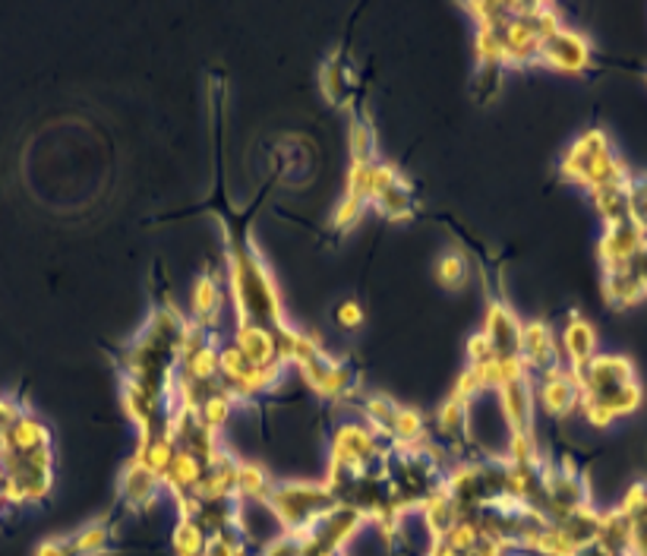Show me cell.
<instances>
[{"mask_svg": "<svg viewBox=\"0 0 647 556\" xmlns=\"http://www.w3.org/2000/svg\"><path fill=\"white\" fill-rule=\"evenodd\" d=\"M228 288H231L238 320H253V323H263L269 329L288 323L269 266L256 251L253 238H246V234L238 238L231 244V253H228Z\"/></svg>", "mask_w": 647, "mask_h": 556, "instance_id": "1", "label": "cell"}, {"mask_svg": "<svg viewBox=\"0 0 647 556\" xmlns=\"http://www.w3.org/2000/svg\"><path fill=\"white\" fill-rule=\"evenodd\" d=\"M559 174L571 184L588 187V190L613 187V184H632V171L622 162L620 152L613 149V142H610L603 127L585 130L568 146L563 152V162H559Z\"/></svg>", "mask_w": 647, "mask_h": 556, "instance_id": "2", "label": "cell"}, {"mask_svg": "<svg viewBox=\"0 0 647 556\" xmlns=\"http://www.w3.org/2000/svg\"><path fill=\"white\" fill-rule=\"evenodd\" d=\"M266 506L275 516L278 529L307 537L342 502L332 497V490L323 480H285L271 487Z\"/></svg>", "mask_w": 647, "mask_h": 556, "instance_id": "3", "label": "cell"}, {"mask_svg": "<svg viewBox=\"0 0 647 556\" xmlns=\"http://www.w3.org/2000/svg\"><path fill=\"white\" fill-rule=\"evenodd\" d=\"M591 500V487L588 477L578 472L571 462L563 465H543V502L540 512L546 522H559L568 512H575L578 506H588Z\"/></svg>", "mask_w": 647, "mask_h": 556, "instance_id": "4", "label": "cell"}, {"mask_svg": "<svg viewBox=\"0 0 647 556\" xmlns=\"http://www.w3.org/2000/svg\"><path fill=\"white\" fill-rule=\"evenodd\" d=\"M389 459V452H382V437L363 420H342L332 433L328 445V462L348 465L354 472H370Z\"/></svg>", "mask_w": 647, "mask_h": 556, "instance_id": "5", "label": "cell"}, {"mask_svg": "<svg viewBox=\"0 0 647 556\" xmlns=\"http://www.w3.org/2000/svg\"><path fill=\"white\" fill-rule=\"evenodd\" d=\"M370 525L357 506H335L316 529L303 537V556H345L348 544Z\"/></svg>", "mask_w": 647, "mask_h": 556, "instance_id": "6", "label": "cell"}, {"mask_svg": "<svg viewBox=\"0 0 647 556\" xmlns=\"http://www.w3.org/2000/svg\"><path fill=\"white\" fill-rule=\"evenodd\" d=\"M538 386H534V395H538V405L550 417H566L571 412H578V402H581V380L578 373L566 367V363H556L550 370L538 373Z\"/></svg>", "mask_w": 647, "mask_h": 556, "instance_id": "7", "label": "cell"}, {"mask_svg": "<svg viewBox=\"0 0 647 556\" xmlns=\"http://www.w3.org/2000/svg\"><path fill=\"white\" fill-rule=\"evenodd\" d=\"M593 45L591 38L578 28L563 26L556 35H550L540 48V63L559 70V73H585L591 67Z\"/></svg>", "mask_w": 647, "mask_h": 556, "instance_id": "8", "label": "cell"}, {"mask_svg": "<svg viewBox=\"0 0 647 556\" xmlns=\"http://www.w3.org/2000/svg\"><path fill=\"white\" fill-rule=\"evenodd\" d=\"M647 244V231L635 219H625L620 224L603 228L600 241H597V259L606 269H625L632 263V256Z\"/></svg>", "mask_w": 647, "mask_h": 556, "instance_id": "9", "label": "cell"}, {"mask_svg": "<svg viewBox=\"0 0 647 556\" xmlns=\"http://www.w3.org/2000/svg\"><path fill=\"white\" fill-rule=\"evenodd\" d=\"M171 437H174L177 449L196 455L206 468L224 455V445L218 440L216 430H209L193 412H174L171 415Z\"/></svg>", "mask_w": 647, "mask_h": 556, "instance_id": "10", "label": "cell"}, {"mask_svg": "<svg viewBox=\"0 0 647 556\" xmlns=\"http://www.w3.org/2000/svg\"><path fill=\"white\" fill-rule=\"evenodd\" d=\"M300 377L307 380V386L316 392V395H323V398H332V402H338V398H348L354 392V367L348 361H338V358H332V355H323V358H316V361L303 363L300 367Z\"/></svg>", "mask_w": 647, "mask_h": 556, "instance_id": "11", "label": "cell"}, {"mask_svg": "<svg viewBox=\"0 0 647 556\" xmlns=\"http://www.w3.org/2000/svg\"><path fill=\"white\" fill-rule=\"evenodd\" d=\"M531 373H543L556 363H563L559 355V335L553 333V326L546 320H528L521 326V351H518Z\"/></svg>", "mask_w": 647, "mask_h": 556, "instance_id": "12", "label": "cell"}, {"mask_svg": "<svg viewBox=\"0 0 647 556\" xmlns=\"http://www.w3.org/2000/svg\"><path fill=\"white\" fill-rule=\"evenodd\" d=\"M499 32V42H502V55H506V67H528V63H540V48H543V38H540L534 26L521 16V3H518V13L512 20H506L502 26L496 28Z\"/></svg>", "mask_w": 647, "mask_h": 556, "instance_id": "13", "label": "cell"}, {"mask_svg": "<svg viewBox=\"0 0 647 556\" xmlns=\"http://www.w3.org/2000/svg\"><path fill=\"white\" fill-rule=\"evenodd\" d=\"M499 398V412H502V424L509 433H528L534 430V408H538V395H534V380H515L509 386L496 390Z\"/></svg>", "mask_w": 647, "mask_h": 556, "instance_id": "14", "label": "cell"}, {"mask_svg": "<svg viewBox=\"0 0 647 556\" xmlns=\"http://www.w3.org/2000/svg\"><path fill=\"white\" fill-rule=\"evenodd\" d=\"M559 355H563V363L571 367L575 373L585 370L600 355L597 351V329H593V323L588 316L568 313L566 326L559 333Z\"/></svg>", "mask_w": 647, "mask_h": 556, "instance_id": "15", "label": "cell"}, {"mask_svg": "<svg viewBox=\"0 0 647 556\" xmlns=\"http://www.w3.org/2000/svg\"><path fill=\"white\" fill-rule=\"evenodd\" d=\"M521 320L512 306L502 301H489L484 313V329L481 333L493 341L499 355H518L521 351Z\"/></svg>", "mask_w": 647, "mask_h": 556, "instance_id": "16", "label": "cell"}, {"mask_svg": "<svg viewBox=\"0 0 647 556\" xmlns=\"http://www.w3.org/2000/svg\"><path fill=\"white\" fill-rule=\"evenodd\" d=\"M164 490L162 477L155 472H149V468H142L139 462L130 459V465L120 472V484H117V494H120V500L127 509H149L152 502L159 500V494Z\"/></svg>", "mask_w": 647, "mask_h": 556, "instance_id": "17", "label": "cell"}, {"mask_svg": "<svg viewBox=\"0 0 647 556\" xmlns=\"http://www.w3.org/2000/svg\"><path fill=\"white\" fill-rule=\"evenodd\" d=\"M231 345L241 351L243 358L250 363H259V367H269V363H281L278 355H275V335H271L269 326L263 323H253V320H238L234 326V338Z\"/></svg>", "mask_w": 647, "mask_h": 556, "instance_id": "18", "label": "cell"}, {"mask_svg": "<svg viewBox=\"0 0 647 556\" xmlns=\"http://www.w3.org/2000/svg\"><path fill=\"white\" fill-rule=\"evenodd\" d=\"M238 462L241 459L228 452L212 462L196 484V497L199 500H238Z\"/></svg>", "mask_w": 647, "mask_h": 556, "instance_id": "19", "label": "cell"}, {"mask_svg": "<svg viewBox=\"0 0 647 556\" xmlns=\"http://www.w3.org/2000/svg\"><path fill=\"white\" fill-rule=\"evenodd\" d=\"M578 380H581V390H597L610 383H632L638 380V370L625 355H597L585 370H578Z\"/></svg>", "mask_w": 647, "mask_h": 556, "instance_id": "20", "label": "cell"}, {"mask_svg": "<svg viewBox=\"0 0 647 556\" xmlns=\"http://www.w3.org/2000/svg\"><path fill=\"white\" fill-rule=\"evenodd\" d=\"M3 437V449L7 452H35V449H51V427L32 412H23V415L13 420L10 430L0 433Z\"/></svg>", "mask_w": 647, "mask_h": 556, "instance_id": "21", "label": "cell"}, {"mask_svg": "<svg viewBox=\"0 0 647 556\" xmlns=\"http://www.w3.org/2000/svg\"><path fill=\"white\" fill-rule=\"evenodd\" d=\"M600 288H603V301L613 310L638 306L647 301V285L632 269H606Z\"/></svg>", "mask_w": 647, "mask_h": 556, "instance_id": "22", "label": "cell"}, {"mask_svg": "<svg viewBox=\"0 0 647 556\" xmlns=\"http://www.w3.org/2000/svg\"><path fill=\"white\" fill-rule=\"evenodd\" d=\"M471 370L477 373L484 392H496L502 390V386H509V383H515V380L531 377V370H528V363H524L521 355H496L493 361L477 363V367H471Z\"/></svg>", "mask_w": 647, "mask_h": 556, "instance_id": "23", "label": "cell"}, {"mask_svg": "<svg viewBox=\"0 0 647 556\" xmlns=\"http://www.w3.org/2000/svg\"><path fill=\"white\" fill-rule=\"evenodd\" d=\"M600 512H603V509H597L593 502H588V506H578L575 512H568L566 519H559V522H553V525L563 531L568 537V544L581 554L585 547L597 544V534H600Z\"/></svg>", "mask_w": 647, "mask_h": 556, "instance_id": "24", "label": "cell"}, {"mask_svg": "<svg viewBox=\"0 0 647 556\" xmlns=\"http://www.w3.org/2000/svg\"><path fill=\"white\" fill-rule=\"evenodd\" d=\"M177 455V443L171 437V430H155V433H139V443H136L134 462H139L142 468L155 472L159 477L164 474V468L171 465V459Z\"/></svg>", "mask_w": 647, "mask_h": 556, "instance_id": "25", "label": "cell"}, {"mask_svg": "<svg viewBox=\"0 0 647 556\" xmlns=\"http://www.w3.org/2000/svg\"><path fill=\"white\" fill-rule=\"evenodd\" d=\"M221 301H224V291H221V281H218L212 273L196 278L193 291H189V313H193V323L196 326H212L221 310Z\"/></svg>", "mask_w": 647, "mask_h": 556, "instance_id": "26", "label": "cell"}, {"mask_svg": "<svg viewBox=\"0 0 647 556\" xmlns=\"http://www.w3.org/2000/svg\"><path fill=\"white\" fill-rule=\"evenodd\" d=\"M203 472H206V465H203L196 455H189V452H184V449H177V455L171 459V465H167L162 474L164 490H167L171 497L196 494V484H199Z\"/></svg>", "mask_w": 647, "mask_h": 556, "instance_id": "27", "label": "cell"}, {"mask_svg": "<svg viewBox=\"0 0 647 556\" xmlns=\"http://www.w3.org/2000/svg\"><path fill=\"white\" fill-rule=\"evenodd\" d=\"M597 547H603L610 556H628L632 547V519L620 512L616 506L600 512V534H597Z\"/></svg>", "mask_w": 647, "mask_h": 556, "instance_id": "28", "label": "cell"}, {"mask_svg": "<svg viewBox=\"0 0 647 556\" xmlns=\"http://www.w3.org/2000/svg\"><path fill=\"white\" fill-rule=\"evenodd\" d=\"M467 427H471V402L449 395L439 405V412H436V430H439V437L449 445L461 443L467 437Z\"/></svg>", "mask_w": 647, "mask_h": 556, "instance_id": "29", "label": "cell"}, {"mask_svg": "<svg viewBox=\"0 0 647 556\" xmlns=\"http://www.w3.org/2000/svg\"><path fill=\"white\" fill-rule=\"evenodd\" d=\"M199 529L206 531V537H212L218 531L241 529V502L238 500H203L196 512Z\"/></svg>", "mask_w": 647, "mask_h": 556, "instance_id": "30", "label": "cell"}, {"mask_svg": "<svg viewBox=\"0 0 647 556\" xmlns=\"http://www.w3.org/2000/svg\"><path fill=\"white\" fill-rule=\"evenodd\" d=\"M628 187L632 184H613V187H600V190H591L593 206L603 219V228L610 224H620L625 219H632V206H628Z\"/></svg>", "mask_w": 647, "mask_h": 556, "instance_id": "31", "label": "cell"}, {"mask_svg": "<svg viewBox=\"0 0 647 556\" xmlns=\"http://www.w3.org/2000/svg\"><path fill=\"white\" fill-rule=\"evenodd\" d=\"M275 480L256 462H238V502H266Z\"/></svg>", "mask_w": 647, "mask_h": 556, "instance_id": "32", "label": "cell"}, {"mask_svg": "<svg viewBox=\"0 0 647 556\" xmlns=\"http://www.w3.org/2000/svg\"><path fill=\"white\" fill-rule=\"evenodd\" d=\"M370 206L377 209L379 216H385L389 222H407L414 216V194H411L407 181H398L395 187L379 194Z\"/></svg>", "mask_w": 647, "mask_h": 556, "instance_id": "33", "label": "cell"}, {"mask_svg": "<svg viewBox=\"0 0 647 556\" xmlns=\"http://www.w3.org/2000/svg\"><path fill=\"white\" fill-rule=\"evenodd\" d=\"M111 534H114V531H111L105 522H89V525H82L77 534H70L67 541H70L73 556H102L108 554Z\"/></svg>", "mask_w": 647, "mask_h": 556, "instance_id": "34", "label": "cell"}, {"mask_svg": "<svg viewBox=\"0 0 647 556\" xmlns=\"http://www.w3.org/2000/svg\"><path fill=\"white\" fill-rule=\"evenodd\" d=\"M398 408H402V405H398L395 398L382 395V392H370V395L363 398V417H367V424L377 430L382 440H389V430H392V424H395Z\"/></svg>", "mask_w": 647, "mask_h": 556, "instance_id": "35", "label": "cell"}, {"mask_svg": "<svg viewBox=\"0 0 647 556\" xmlns=\"http://www.w3.org/2000/svg\"><path fill=\"white\" fill-rule=\"evenodd\" d=\"M206 531L199 529L196 519H177L171 531V547L174 556H206Z\"/></svg>", "mask_w": 647, "mask_h": 556, "instance_id": "36", "label": "cell"}, {"mask_svg": "<svg viewBox=\"0 0 647 556\" xmlns=\"http://www.w3.org/2000/svg\"><path fill=\"white\" fill-rule=\"evenodd\" d=\"M234 408H238V402H234V395L231 392L221 390L216 392V395H209L203 405H199V412H196V417L209 427V430H216V433H221L224 430V424L231 420V415H234Z\"/></svg>", "mask_w": 647, "mask_h": 556, "instance_id": "37", "label": "cell"}, {"mask_svg": "<svg viewBox=\"0 0 647 556\" xmlns=\"http://www.w3.org/2000/svg\"><path fill=\"white\" fill-rule=\"evenodd\" d=\"M474 51H477V67H506L502 42H499L496 28L477 26V32H474Z\"/></svg>", "mask_w": 647, "mask_h": 556, "instance_id": "38", "label": "cell"}, {"mask_svg": "<svg viewBox=\"0 0 647 556\" xmlns=\"http://www.w3.org/2000/svg\"><path fill=\"white\" fill-rule=\"evenodd\" d=\"M246 551H250V541L243 537L241 529L218 531L206 541V556H246Z\"/></svg>", "mask_w": 647, "mask_h": 556, "instance_id": "39", "label": "cell"}, {"mask_svg": "<svg viewBox=\"0 0 647 556\" xmlns=\"http://www.w3.org/2000/svg\"><path fill=\"white\" fill-rule=\"evenodd\" d=\"M377 162V159H373ZM373 162H351L348 167V184H345V196L363 199L370 206L373 196Z\"/></svg>", "mask_w": 647, "mask_h": 556, "instance_id": "40", "label": "cell"}, {"mask_svg": "<svg viewBox=\"0 0 647 556\" xmlns=\"http://www.w3.org/2000/svg\"><path fill=\"white\" fill-rule=\"evenodd\" d=\"M348 149H351V162H373V149H377V137L373 127L367 120H354L348 130Z\"/></svg>", "mask_w": 647, "mask_h": 556, "instance_id": "41", "label": "cell"}, {"mask_svg": "<svg viewBox=\"0 0 647 556\" xmlns=\"http://www.w3.org/2000/svg\"><path fill=\"white\" fill-rule=\"evenodd\" d=\"M436 278L442 288H461L467 281V259L461 253H446L439 263H436Z\"/></svg>", "mask_w": 647, "mask_h": 556, "instance_id": "42", "label": "cell"}, {"mask_svg": "<svg viewBox=\"0 0 647 556\" xmlns=\"http://www.w3.org/2000/svg\"><path fill=\"white\" fill-rule=\"evenodd\" d=\"M348 89H351L348 70H345V67H342L338 60L325 63V67H323V92H325V95H328L332 102H342Z\"/></svg>", "mask_w": 647, "mask_h": 556, "instance_id": "43", "label": "cell"}, {"mask_svg": "<svg viewBox=\"0 0 647 556\" xmlns=\"http://www.w3.org/2000/svg\"><path fill=\"white\" fill-rule=\"evenodd\" d=\"M367 212V202L363 199H354V196H342V202L335 206V216H332V224L338 231H348L354 224L360 222V216Z\"/></svg>", "mask_w": 647, "mask_h": 556, "instance_id": "44", "label": "cell"}, {"mask_svg": "<svg viewBox=\"0 0 647 556\" xmlns=\"http://www.w3.org/2000/svg\"><path fill=\"white\" fill-rule=\"evenodd\" d=\"M259 556H303V537L281 531V534H275L271 541L263 544Z\"/></svg>", "mask_w": 647, "mask_h": 556, "instance_id": "45", "label": "cell"}, {"mask_svg": "<svg viewBox=\"0 0 647 556\" xmlns=\"http://www.w3.org/2000/svg\"><path fill=\"white\" fill-rule=\"evenodd\" d=\"M628 206H632V219L647 231V174H642V177H632V187H628Z\"/></svg>", "mask_w": 647, "mask_h": 556, "instance_id": "46", "label": "cell"}, {"mask_svg": "<svg viewBox=\"0 0 647 556\" xmlns=\"http://www.w3.org/2000/svg\"><path fill=\"white\" fill-rule=\"evenodd\" d=\"M464 355H467V367H477V363L493 361L499 351L493 348V341H489L484 333H474L471 338H467V348H464Z\"/></svg>", "mask_w": 647, "mask_h": 556, "instance_id": "47", "label": "cell"}, {"mask_svg": "<svg viewBox=\"0 0 647 556\" xmlns=\"http://www.w3.org/2000/svg\"><path fill=\"white\" fill-rule=\"evenodd\" d=\"M398 181H402V174H398V167L392 165V162H373V196H370V202L379 194H385L389 187H395Z\"/></svg>", "mask_w": 647, "mask_h": 556, "instance_id": "48", "label": "cell"}, {"mask_svg": "<svg viewBox=\"0 0 647 556\" xmlns=\"http://www.w3.org/2000/svg\"><path fill=\"white\" fill-rule=\"evenodd\" d=\"M628 556H647V502L632 516V547Z\"/></svg>", "mask_w": 647, "mask_h": 556, "instance_id": "49", "label": "cell"}, {"mask_svg": "<svg viewBox=\"0 0 647 556\" xmlns=\"http://www.w3.org/2000/svg\"><path fill=\"white\" fill-rule=\"evenodd\" d=\"M647 502V480H635V484H628V490L622 494V500H620V512H625L628 519L642 509Z\"/></svg>", "mask_w": 647, "mask_h": 556, "instance_id": "50", "label": "cell"}, {"mask_svg": "<svg viewBox=\"0 0 647 556\" xmlns=\"http://www.w3.org/2000/svg\"><path fill=\"white\" fill-rule=\"evenodd\" d=\"M452 395H455V398H464V402H474L477 395H484V386H481V380H477V373H474L471 367H464L459 373Z\"/></svg>", "mask_w": 647, "mask_h": 556, "instance_id": "51", "label": "cell"}, {"mask_svg": "<svg viewBox=\"0 0 647 556\" xmlns=\"http://www.w3.org/2000/svg\"><path fill=\"white\" fill-rule=\"evenodd\" d=\"M335 323H338L342 329H360V326H363V306L357 304L354 298L342 301L338 310H335Z\"/></svg>", "mask_w": 647, "mask_h": 556, "instance_id": "52", "label": "cell"}, {"mask_svg": "<svg viewBox=\"0 0 647 556\" xmlns=\"http://www.w3.org/2000/svg\"><path fill=\"white\" fill-rule=\"evenodd\" d=\"M499 73H502V67H477V83H474V89H477L481 99H493L499 92V85H502Z\"/></svg>", "mask_w": 647, "mask_h": 556, "instance_id": "53", "label": "cell"}, {"mask_svg": "<svg viewBox=\"0 0 647 556\" xmlns=\"http://www.w3.org/2000/svg\"><path fill=\"white\" fill-rule=\"evenodd\" d=\"M26 408L13 398V395H0V433L13 427V420L23 415Z\"/></svg>", "mask_w": 647, "mask_h": 556, "instance_id": "54", "label": "cell"}, {"mask_svg": "<svg viewBox=\"0 0 647 556\" xmlns=\"http://www.w3.org/2000/svg\"><path fill=\"white\" fill-rule=\"evenodd\" d=\"M32 556H73V551H70V541L67 537H48V541H42L35 547Z\"/></svg>", "mask_w": 647, "mask_h": 556, "instance_id": "55", "label": "cell"}, {"mask_svg": "<svg viewBox=\"0 0 647 556\" xmlns=\"http://www.w3.org/2000/svg\"><path fill=\"white\" fill-rule=\"evenodd\" d=\"M625 269H632V273H635V276L642 278V281L647 285V244L642 247V251L635 253V256H632V263H628Z\"/></svg>", "mask_w": 647, "mask_h": 556, "instance_id": "56", "label": "cell"}, {"mask_svg": "<svg viewBox=\"0 0 647 556\" xmlns=\"http://www.w3.org/2000/svg\"><path fill=\"white\" fill-rule=\"evenodd\" d=\"M578 556H610L603 547H597V544H591V547H585Z\"/></svg>", "mask_w": 647, "mask_h": 556, "instance_id": "57", "label": "cell"}, {"mask_svg": "<svg viewBox=\"0 0 647 556\" xmlns=\"http://www.w3.org/2000/svg\"><path fill=\"white\" fill-rule=\"evenodd\" d=\"M3 512H7V500L0 497V519H3Z\"/></svg>", "mask_w": 647, "mask_h": 556, "instance_id": "58", "label": "cell"}, {"mask_svg": "<svg viewBox=\"0 0 647 556\" xmlns=\"http://www.w3.org/2000/svg\"><path fill=\"white\" fill-rule=\"evenodd\" d=\"M499 556H518V551H506V554H499Z\"/></svg>", "mask_w": 647, "mask_h": 556, "instance_id": "59", "label": "cell"}, {"mask_svg": "<svg viewBox=\"0 0 647 556\" xmlns=\"http://www.w3.org/2000/svg\"><path fill=\"white\" fill-rule=\"evenodd\" d=\"M0 455H3V437H0Z\"/></svg>", "mask_w": 647, "mask_h": 556, "instance_id": "60", "label": "cell"}]
</instances>
